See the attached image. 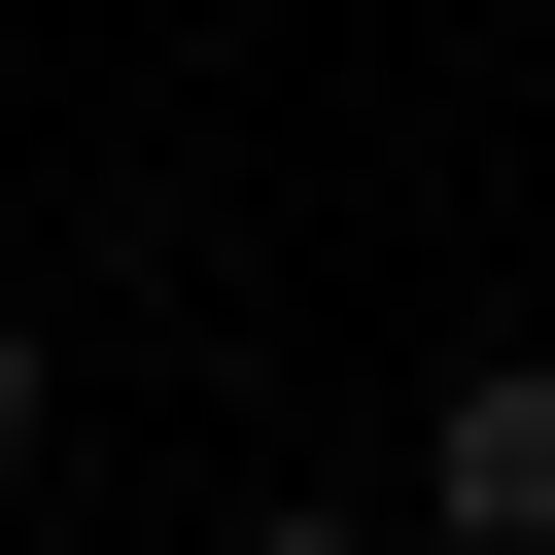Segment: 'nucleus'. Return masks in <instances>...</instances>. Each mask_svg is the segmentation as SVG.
<instances>
[{
  "label": "nucleus",
  "instance_id": "1",
  "mask_svg": "<svg viewBox=\"0 0 555 555\" xmlns=\"http://www.w3.org/2000/svg\"><path fill=\"white\" fill-rule=\"evenodd\" d=\"M416 555H555V347H486L416 416Z\"/></svg>",
  "mask_w": 555,
  "mask_h": 555
},
{
  "label": "nucleus",
  "instance_id": "2",
  "mask_svg": "<svg viewBox=\"0 0 555 555\" xmlns=\"http://www.w3.org/2000/svg\"><path fill=\"white\" fill-rule=\"evenodd\" d=\"M0 486H35V312H0Z\"/></svg>",
  "mask_w": 555,
  "mask_h": 555
},
{
  "label": "nucleus",
  "instance_id": "3",
  "mask_svg": "<svg viewBox=\"0 0 555 555\" xmlns=\"http://www.w3.org/2000/svg\"><path fill=\"white\" fill-rule=\"evenodd\" d=\"M243 555H382V520H243Z\"/></svg>",
  "mask_w": 555,
  "mask_h": 555
}]
</instances>
